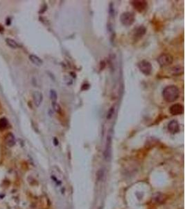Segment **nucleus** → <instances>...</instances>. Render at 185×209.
I'll return each mask as SVG.
<instances>
[{
  "label": "nucleus",
  "instance_id": "f257e3e1",
  "mask_svg": "<svg viewBox=\"0 0 185 209\" xmlns=\"http://www.w3.org/2000/svg\"><path fill=\"white\" fill-rule=\"evenodd\" d=\"M162 96L167 103H173L180 96V89L176 85H169L163 90Z\"/></svg>",
  "mask_w": 185,
  "mask_h": 209
},
{
  "label": "nucleus",
  "instance_id": "f03ea898",
  "mask_svg": "<svg viewBox=\"0 0 185 209\" xmlns=\"http://www.w3.org/2000/svg\"><path fill=\"white\" fill-rule=\"evenodd\" d=\"M135 20V16L133 12L126 11L123 13L120 16V21L125 26H130Z\"/></svg>",
  "mask_w": 185,
  "mask_h": 209
},
{
  "label": "nucleus",
  "instance_id": "7ed1b4c3",
  "mask_svg": "<svg viewBox=\"0 0 185 209\" xmlns=\"http://www.w3.org/2000/svg\"><path fill=\"white\" fill-rule=\"evenodd\" d=\"M139 69L145 75H149L152 72V66L148 61L142 60L137 64Z\"/></svg>",
  "mask_w": 185,
  "mask_h": 209
},
{
  "label": "nucleus",
  "instance_id": "20e7f679",
  "mask_svg": "<svg viewBox=\"0 0 185 209\" xmlns=\"http://www.w3.org/2000/svg\"><path fill=\"white\" fill-rule=\"evenodd\" d=\"M173 62V57L169 53L162 54L157 58V62L162 67L171 65Z\"/></svg>",
  "mask_w": 185,
  "mask_h": 209
},
{
  "label": "nucleus",
  "instance_id": "39448f33",
  "mask_svg": "<svg viewBox=\"0 0 185 209\" xmlns=\"http://www.w3.org/2000/svg\"><path fill=\"white\" fill-rule=\"evenodd\" d=\"M112 156V137L110 135L107 137L106 149L104 151V157L106 160H110Z\"/></svg>",
  "mask_w": 185,
  "mask_h": 209
},
{
  "label": "nucleus",
  "instance_id": "423d86ee",
  "mask_svg": "<svg viewBox=\"0 0 185 209\" xmlns=\"http://www.w3.org/2000/svg\"><path fill=\"white\" fill-rule=\"evenodd\" d=\"M169 112L172 115H180L184 113V106L180 103H176L171 105L169 108Z\"/></svg>",
  "mask_w": 185,
  "mask_h": 209
},
{
  "label": "nucleus",
  "instance_id": "0eeeda50",
  "mask_svg": "<svg viewBox=\"0 0 185 209\" xmlns=\"http://www.w3.org/2000/svg\"><path fill=\"white\" fill-rule=\"evenodd\" d=\"M132 5L137 11L142 12L147 7V1L144 0H135L132 1Z\"/></svg>",
  "mask_w": 185,
  "mask_h": 209
},
{
  "label": "nucleus",
  "instance_id": "6e6552de",
  "mask_svg": "<svg viewBox=\"0 0 185 209\" xmlns=\"http://www.w3.org/2000/svg\"><path fill=\"white\" fill-rule=\"evenodd\" d=\"M168 129L169 132L173 134H176L180 131V125L176 120H172L168 125Z\"/></svg>",
  "mask_w": 185,
  "mask_h": 209
},
{
  "label": "nucleus",
  "instance_id": "1a4fd4ad",
  "mask_svg": "<svg viewBox=\"0 0 185 209\" xmlns=\"http://www.w3.org/2000/svg\"><path fill=\"white\" fill-rule=\"evenodd\" d=\"M33 98L35 106L39 107L42 103V100H43V95L40 91H34L33 93Z\"/></svg>",
  "mask_w": 185,
  "mask_h": 209
},
{
  "label": "nucleus",
  "instance_id": "9d476101",
  "mask_svg": "<svg viewBox=\"0 0 185 209\" xmlns=\"http://www.w3.org/2000/svg\"><path fill=\"white\" fill-rule=\"evenodd\" d=\"M29 59L30 62L36 66H41L43 64L42 59L40 57H38V56L34 55V54H30L29 56Z\"/></svg>",
  "mask_w": 185,
  "mask_h": 209
},
{
  "label": "nucleus",
  "instance_id": "9b49d317",
  "mask_svg": "<svg viewBox=\"0 0 185 209\" xmlns=\"http://www.w3.org/2000/svg\"><path fill=\"white\" fill-rule=\"evenodd\" d=\"M146 29L145 28V27L144 26H140L138 28H137V29L135 30V36L136 38H141L146 34Z\"/></svg>",
  "mask_w": 185,
  "mask_h": 209
},
{
  "label": "nucleus",
  "instance_id": "f8f14e48",
  "mask_svg": "<svg viewBox=\"0 0 185 209\" xmlns=\"http://www.w3.org/2000/svg\"><path fill=\"white\" fill-rule=\"evenodd\" d=\"M6 144H8L10 147H12L15 144V138L14 136L13 135V134L8 133L7 135H6Z\"/></svg>",
  "mask_w": 185,
  "mask_h": 209
},
{
  "label": "nucleus",
  "instance_id": "ddd939ff",
  "mask_svg": "<svg viewBox=\"0 0 185 209\" xmlns=\"http://www.w3.org/2000/svg\"><path fill=\"white\" fill-rule=\"evenodd\" d=\"M8 121L6 118L0 119V130H4L8 128Z\"/></svg>",
  "mask_w": 185,
  "mask_h": 209
},
{
  "label": "nucleus",
  "instance_id": "4468645a",
  "mask_svg": "<svg viewBox=\"0 0 185 209\" xmlns=\"http://www.w3.org/2000/svg\"><path fill=\"white\" fill-rule=\"evenodd\" d=\"M6 43L9 47H12V48H17L18 47V44L17 43V42L15 40H13V39L11 38H6Z\"/></svg>",
  "mask_w": 185,
  "mask_h": 209
},
{
  "label": "nucleus",
  "instance_id": "2eb2a0df",
  "mask_svg": "<svg viewBox=\"0 0 185 209\" xmlns=\"http://www.w3.org/2000/svg\"><path fill=\"white\" fill-rule=\"evenodd\" d=\"M52 107H53L54 111H55L56 112L60 114L61 112H62V108H61L60 105H59L56 101H52Z\"/></svg>",
  "mask_w": 185,
  "mask_h": 209
},
{
  "label": "nucleus",
  "instance_id": "dca6fc26",
  "mask_svg": "<svg viewBox=\"0 0 185 209\" xmlns=\"http://www.w3.org/2000/svg\"><path fill=\"white\" fill-rule=\"evenodd\" d=\"M57 97L56 91L54 89L50 90V98L52 99V101H56Z\"/></svg>",
  "mask_w": 185,
  "mask_h": 209
},
{
  "label": "nucleus",
  "instance_id": "f3484780",
  "mask_svg": "<svg viewBox=\"0 0 185 209\" xmlns=\"http://www.w3.org/2000/svg\"><path fill=\"white\" fill-rule=\"evenodd\" d=\"M114 113H115V108H114V107H112L109 110V111H108V114H107V119H110L112 117Z\"/></svg>",
  "mask_w": 185,
  "mask_h": 209
},
{
  "label": "nucleus",
  "instance_id": "a211bd4d",
  "mask_svg": "<svg viewBox=\"0 0 185 209\" xmlns=\"http://www.w3.org/2000/svg\"><path fill=\"white\" fill-rule=\"evenodd\" d=\"M109 13L110 16H114V13H115V10H114V5L112 4H110V9H109Z\"/></svg>",
  "mask_w": 185,
  "mask_h": 209
},
{
  "label": "nucleus",
  "instance_id": "6ab92c4d",
  "mask_svg": "<svg viewBox=\"0 0 185 209\" xmlns=\"http://www.w3.org/2000/svg\"><path fill=\"white\" fill-rule=\"evenodd\" d=\"M54 144L55 146H57L58 144V140L56 138H54Z\"/></svg>",
  "mask_w": 185,
  "mask_h": 209
},
{
  "label": "nucleus",
  "instance_id": "aec40b11",
  "mask_svg": "<svg viewBox=\"0 0 185 209\" xmlns=\"http://www.w3.org/2000/svg\"><path fill=\"white\" fill-rule=\"evenodd\" d=\"M4 31V27H2V25H0V32Z\"/></svg>",
  "mask_w": 185,
  "mask_h": 209
}]
</instances>
